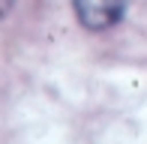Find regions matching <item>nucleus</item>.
Masks as SVG:
<instances>
[{
  "instance_id": "f03ea898",
  "label": "nucleus",
  "mask_w": 147,
  "mask_h": 144,
  "mask_svg": "<svg viewBox=\"0 0 147 144\" xmlns=\"http://www.w3.org/2000/svg\"><path fill=\"white\" fill-rule=\"evenodd\" d=\"M9 9H12V0H0V18H6Z\"/></svg>"
},
{
  "instance_id": "f257e3e1",
  "label": "nucleus",
  "mask_w": 147,
  "mask_h": 144,
  "mask_svg": "<svg viewBox=\"0 0 147 144\" xmlns=\"http://www.w3.org/2000/svg\"><path fill=\"white\" fill-rule=\"evenodd\" d=\"M72 6L87 30H108L123 18L126 0H72Z\"/></svg>"
}]
</instances>
